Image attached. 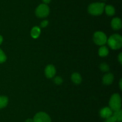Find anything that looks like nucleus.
Returning <instances> with one entry per match:
<instances>
[{
  "label": "nucleus",
  "instance_id": "dca6fc26",
  "mask_svg": "<svg viewBox=\"0 0 122 122\" xmlns=\"http://www.w3.org/2000/svg\"><path fill=\"white\" fill-rule=\"evenodd\" d=\"M112 116L114 117L116 122H121L122 120V111L121 109L117 111H114V113H113Z\"/></svg>",
  "mask_w": 122,
  "mask_h": 122
},
{
  "label": "nucleus",
  "instance_id": "412c9836",
  "mask_svg": "<svg viewBox=\"0 0 122 122\" xmlns=\"http://www.w3.org/2000/svg\"><path fill=\"white\" fill-rule=\"evenodd\" d=\"M48 21L46 20H43V21L41 23L40 26L41 28H46V26H48Z\"/></svg>",
  "mask_w": 122,
  "mask_h": 122
},
{
  "label": "nucleus",
  "instance_id": "b1692460",
  "mask_svg": "<svg viewBox=\"0 0 122 122\" xmlns=\"http://www.w3.org/2000/svg\"><path fill=\"white\" fill-rule=\"evenodd\" d=\"M25 122H33V120L32 118H28V119L25 121Z\"/></svg>",
  "mask_w": 122,
  "mask_h": 122
},
{
  "label": "nucleus",
  "instance_id": "39448f33",
  "mask_svg": "<svg viewBox=\"0 0 122 122\" xmlns=\"http://www.w3.org/2000/svg\"><path fill=\"white\" fill-rule=\"evenodd\" d=\"M94 43L98 45H103L107 43V37L104 32L101 31H97L95 32L93 36Z\"/></svg>",
  "mask_w": 122,
  "mask_h": 122
},
{
  "label": "nucleus",
  "instance_id": "f257e3e1",
  "mask_svg": "<svg viewBox=\"0 0 122 122\" xmlns=\"http://www.w3.org/2000/svg\"><path fill=\"white\" fill-rule=\"evenodd\" d=\"M108 45L113 50H117L122 46V37L119 34H113L107 39Z\"/></svg>",
  "mask_w": 122,
  "mask_h": 122
},
{
  "label": "nucleus",
  "instance_id": "f03ea898",
  "mask_svg": "<svg viewBox=\"0 0 122 122\" xmlns=\"http://www.w3.org/2000/svg\"><path fill=\"white\" fill-rule=\"evenodd\" d=\"M106 4L104 2H94L91 4L88 8L89 14L94 16L101 15L104 10Z\"/></svg>",
  "mask_w": 122,
  "mask_h": 122
},
{
  "label": "nucleus",
  "instance_id": "4be33fe9",
  "mask_svg": "<svg viewBox=\"0 0 122 122\" xmlns=\"http://www.w3.org/2000/svg\"><path fill=\"white\" fill-rule=\"evenodd\" d=\"M118 59H119V62L120 63V64H122V53L119 54V56H118Z\"/></svg>",
  "mask_w": 122,
  "mask_h": 122
},
{
  "label": "nucleus",
  "instance_id": "6ab92c4d",
  "mask_svg": "<svg viewBox=\"0 0 122 122\" xmlns=\"http://www.w3.org/2000/svg\"><path fill=\"white\" fill-rule=\"evenodd\" d=\"M54 82L56 83L57 85H60L61 84L63 83V79L60 77H56L54 79Z\"/></svg>",
  "mask_w": 122,
  "mask_h": 122
},
{
  "label": "nucleus",
  "instance_id": "ddd939ff",
  "mask_svg": "<svg viewBox=\"0 0 122 122\" xmlns=\"http://www.w3.org/2000/svg\"><path fill=\"white\" fill-rule=\"evenodd\" d=\"M41 33V29L38 26H35L32 29L30 32V35L32 38H37L39 37Z\"/></svg>",
  "mask_w": 122,
  "mask_h": 122
},
{
  "label": "nucleus",
  "instance_id": "1a4fd4ad",
  "mask_svg": "<svg viewBox=\"0 0 122 122\" xmlns=\"http://www.w3.org/2000/svg\"><path fill=\"white\" fill-rule=\"evenodd\" d=\"M114 80V75L112 73H107L102 78V83L105 85H110Z\"/></svg>",
  "mask_w": 122,
  "mask_h": 122
},
{
  "label": "nucleus",
  "instance_id": "0eeeda50",
  "mask_svg": "<svg viewBox=\"0 0 122 122\" xmlns=\"http://www.w3.org/2000/svg\"><path fill=\"white\" fill-rule=\"evenodd\" d=\"M56 73V69L54 66L52 65H48L46 66L45 69V75L48 78H51L54 77Z\"/></svg>",
  "mask_w": 122,
  "mask_h": 122
},
{
  "label": "nucleus",
  "instance_id": "20e7f679",
  "mask_svg": "<svg viewBox=\"0 0 122 122\" xmlns=\"http://www.w3.org/2000/svg\"><path fill=\"white\" fill-rule=\"evenodd\" d=\"M50 13V8L47 4H41L38 6L35 10V14L38 17L44 18L48 16Z\"/></svg>",
  "mask_w": 122,
  "mask_h": 122
},
{
  "label": "nucleus",
  "instance_id": "a878e982",
  "mask_svg": "<svg viewBox=\"0 0 122 122\" xmlns=\"http://www.w3.org/2000/svg\"><path fill=\"white\" fill-rule=\"evenodd\" d=\"M122 80L121 79L120 81V83H119V86H120V89H122Z\"/></svg>",
  "mask_w": 122,
  "mask_h": 122
},
{
  "label": "nucleus",
  "instance_id": "aec40b11",
  "mask_svg": "<svg viewBox=\"0 0 122 122\" xmlns=\"http://www.w3.org/2000/svg\"><path fill=\"white\" fill-rule=\"evenodd\" d=\"M104 122H116V121L114 117L113 116H112L110 117H108V118H106Z\"/></svg>",
  "mask_w": 122,
  "mask_h": 122
},
{
  "label": "nucleus",
  "instance_id": "a211bd4d",
  "mask_svg": "<svg viewBox=\"0 0 122 122\" xmlns=\"http://www.w3.org/2000/svg\"><path fill=\"white\" fill-rule=\"evenodd\" d=\"M7 60V56L3 51L0 49V63L5 62Z\"/></svg>",
  "mask_w": 122,
  "mask_h": 122
},
{
  "label": "nucleus",
  "instance_id": "2eb2a0df",
  "mask_svg": "<svg viewBox=\"0 0 122 122\" xmlns=\"http://www.w3.org/2000/svg\"><path fill=\"white\" fill-rule=\"evenodd\" d=\"M8 103V98L5 96H0V109L4 108Z\"/></svg>",
  "mask_w": 122,
  "mask_h": 122
},
{
  "label": "nucleus",
  "instance_id": "f8f14e48",
  "mask_svg": "<svg viewBox=\"0 0 122 122\" xmlns=\"http://www.w3.org/2000/svg\"><path fill=\"white\" fill-rule=\"evenodd\" d=\"M104 10L107 15L109 16H112L115 14V8L113 6H111V5L105 6Z\"/></svg>",
  "mask_w": 122,
  "mask_h": 122
},
{
  "label": "nucleus",
  "instance_id": "f3484780",
  "mask_svg": "<svg viewBox=\"0 0 122 122\" xmlns=\"http://www.w3.org/2000/svg\"><path fill=\"white\" fill-rule=\"evenodd\" d=\"M100 69L101 70V71L102 72H108L109 71L110 68L108 64H107L106 63H102L100 65Z\"/></svg>",
  "mask_w": 122,
  "mask_h": 122
},
{
  "label": "nucleus",
  "instance_id": "423d86ee",
  "mask_svg": "<svg viewBox=\"0 0 122 122\" xmlns=\"http://www.w3.org/2000/svg\"><path fill=\"white\" fill-rule=\"evenodd\" d=\"M33 120V122H51V117L44 112H39L36 114Z\"/></svg>",
  "mask_w": 122,
  "mask_h": 122
},
{
  "label": "nucleus",
  "instance_id": "9b49d317",
  "mask_svg": "<svg viewBox=\"0 0 122 122\" xmlns=\"http://www.w3.org/2000/svg\"><path fill=\"white\" fill-rule=\"evenodd\" d=\"M71 81L76 84H79L82 82V77L81 74L77 72H75L71 75Z\"/></svg>",
  "mask_w": 122,
  "mask_h": 122
},
{
  "label": "nucleus",
  "instance_id": "9d476101",
  "mask_svg": "<svg viewBox=\"0 0 122 122\" xmlns=\"http://www.w3.org/2000/svg\"><path fill=\"white\" fill-rule=\"evenodd\" d=\"M111 25L113 29L119 30L122 28V21L121 19L119 17H115L112 19Z\"/></svg>",
  "mask_w": 122,
  "mask_h": 122
},
{
  "label": "nucleus",
  "instance_id": "bb28decb",
  "mask_svg": "<svg viewBox=\"0 0 122 122\" xmlns=\"http://www.w3.org/2000/svg\"><path fill=\"white\" fill-rule=\"evenodd\" d=\"M101 1H106V0H101Z\"/></svg>",
  "mask_w": 122,
  "mask_h": 122
},
{
  "label": "nucleus",
  "instance_id": "393cba45",
  "mask_svg": "<svg viewBox=\"0 0 122 122\" xmlns=\"http://www.w3.org/2000/svg\"><path fill=\"white\" fill-rule=\"evenodd\" d=\"M2 41H3V37H2V36L0 35V45H1V44H2Z\"/></svg>",
  "mask_w": 122,
  "mask_h": 122
},
{
  "label": "nucleus",
  "instance_id": "7ed1b4c3",
  "mask_svg": "<svg viewBox=\"0 0 122 122\" xmlns=\"http://www.w3.org/2000/svg\"><path fill=\"white\" fill-rule=\"evenodd\" d=\"M109 107L113 111H117L121 109L122 100L120 94L114 93L111 96L109 101Z\"/></svg>",
  "mask_w": 122,
  "mask_h": 122
},
{
  "label": "nucleus",
  "instance_id": "6e6552de",
  "mask_svg": "<svg viewBox=\"0 0 122 122\" xmlns=\"http://www.w3.org/2000/svg\"><path fill=\"white\" fill-rule=\"evenodd\" d=\"M100 115L102 118H107L113 115V111L110 107H104L100 111Z\"/></svg>",
  "mask_w": 122,
  "mask_h": 122
},
{
  "label": "nucleus",
  "instance_id": "4468645a",
  "mask_svg": "<svg viewBox=\"0 0 122 122\" xmlns=\"http://www.w3.org/2000/svg\"><path fill=\"white\" fill-rule=\"evenodd\" d=\"M108 53H109L108 49L104 45H102L99 49L98 53L101 57H106L108 55Z\"/></svg>",
  "mask_w": 122,
  "mask_h": 122
},
{
  "label": "nucleus",
  "instance_id": "5701e85b",
  "mask_svg": "<svg viewBox=\"0 0 122 122\" xmlns=\"http://www.w3.org/2000/svg\"><path fill=\"white\" fill-rule=\"evenodd\" d=\"M51 0H42L43 2L45 4H49L50 2H51Z\"/></svg>",
  "mask_w": 122,
  "mask_h": 122
}]
</instances>
